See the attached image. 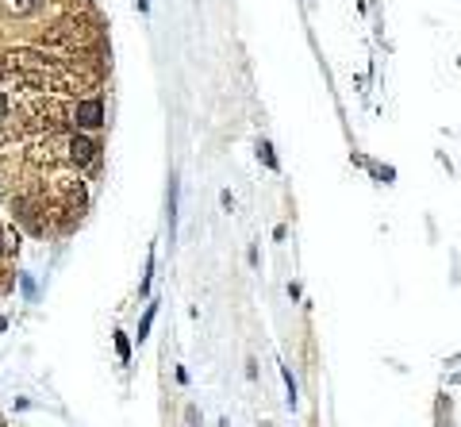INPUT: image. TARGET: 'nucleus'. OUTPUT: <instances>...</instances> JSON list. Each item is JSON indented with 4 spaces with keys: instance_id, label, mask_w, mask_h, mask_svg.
Segmentation results:
<instances>
[{
    "instance_id": "4",
    "label": "nucleus",
    "mask_w": 461,
    "mask_h": 427,
    "mask_svg": "<svg viewBox=\"0 0 461 427\" xmlns=\"http://www.w3.org/2000/svg\"><path fill=\"white\" fill-rule=\"evenodd\" d=\"M4 327H8V320H4V316H0V331H4Z\"/></svg>"
},
{
    "instance_id": "1",
    "label": "nucleus",
    "mask_w": 461,
    "mask_h": 427,
    "mask_svg": "<svg viewBox=\"0 0 461 427\" xmlns=\"http://www.w3.org/2000/svg\"><path fill=\"white\" fill-rule=\"evenodd\" d=\"M73 123H77V127H100V123H104V100L100 97L81 100L77 108H73Z\"/></svg>"
},
{
    "instance_id": "5",
    "label": "nucleus",
    "mask_w": 461,
    "mask_h": 427,
    "mask_svg": "<svg viewBox=\"0 0 461 427\" xmlns=\"http://www.w3.org/2000/svg\"><path fill=\"white\" fill-rule=\"evenodd\" d=\"M4 251H8V246H4V243H0V254H4Z\"/></svg>"
},
{
    "instance_id": "2",
    "label": "nucleus",
    "mask_w": 461,
    "mask_h": 427,
    "mask_svg": "<svg viewBox=\"0 0 461 427\" xmlns=\"http://www.w3.org/2000/svg\"><path fill=\"white\" fill-rule=\"evenodd\" d=\"M97 142H92V139H85V135H73L70 139V158H73V162H77V166H85V162H92V158H97Z\"/></svg>"
},
{
    "instance_id": "3",
    "label": "nucleus",
    "mask_w": 461,
    "mask_h": 427,
    "mask_svg": "<svg viewBox=\"0 0 461 427\" xmlns=\"http://www.w3.org/2000/svg\"><path fill=\"white\" fill-rule=\"evenodd\" d=\"M0 120H8V97L0 93Z\"/></svg>"
}]
</instances>
